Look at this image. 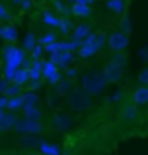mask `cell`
Masks as SVG:
<instances>
[{"mask_svg": "<svg viewBox=\"0 0 148 155\" xmlns=\"http://www.w3.org/2000/svg\"><path fill=\"white\" fill-rule=\"evenodd\" d=\"M126 66H127V54L124 51H120V52H117L113 58H110V59L106 61L105 68L101 71L105 82L106 84H115V82H119L120 78L124 77Z\"/></svg>", "mask_w": 148, "mask_h": 155, "instance_id": "1", "label": "cell"}, {"mask_svg": "<svg viewBox=\"0 0 148 155\" xmlns=\"http://www.w3.org/2000/svg\"><path fill=\"white\" fill-rule=\"evenodd\" d=\"M105 78L101 73H85L82 77V89H84L89 96H96L105 89Z\"/></svg>", "mask_w": 148, "mask_h": 155, "instance_id": "2", "label": "cell"}, {"mask_svg": "<svg viewBox=\"0 0 148 155\" xmlns=\"http://www.w3.org/2000/svg\"><path fill=\"white\" fill-rule=\"evenodd\" d=\"M4 59H5V66L7 68H19L23 64L25 58V51L18 45H7L4 49Z\"/></svg>", "mask_w": 148, "mask_h": 155, "instance_id": "3", "label": "cell"}, {"mask_svg": "<svg viewBox=\"0 0 148 155\" xmlns=\"http://www.w3.org/2000/svg\"><path fill=\"white\" fill-rule=\"evenodd\" d=\"M108 40V47L115 52H120V51H126L127 45H129V35L124 33V31H113L110 33V37L106 38Z\"/></svg>", "mask_w": 148, "mask_h": 155, "instance_id": "4", "label": "cell"}, {"mask_svg": "<svg viewBox=\"0 0 148 155\" xmlns=\"http://www.w3.org/2000/svg\"><path fill=\"white\" fill-rule=\"evenodd\" d=\"M68 103L73 110H85L89 103H91V96L82 89V91H73L70 92V98H68Z\"/></svg>", "mask_w": 148, "mask_h": 155, "instance_id": "5", "label": "cell"}, {"mask_svg": "<svg viewBox=\"0 0 148 155\" xmlns=\"http://www.w3.org/2000/svg\"><path fill=\"white\" fill-rule=\"evenodd\" d=\"M42 77L49 84H59L61 73H59V68L52 61H42Z\"/></svg>", "mask_w": 148, "mask_h": 155, "instance_id": "6", "label": "cell"}, {"mask_svg": "<svg viewBox=\"0 0 148 155\" xmlns=\"http://www.w3.org/2000/svg\"><path fill=\"white\" fill-rule=\"evenodd\" d=\"M120 119L124 124H134L140 120V108L134 105H126L122 108V113H120Z\"/></svg>", "mask_w": 148, "mask_h": 155, "instance_id": "7", "label": "cell"}, {"mask_svg": "<svg viewBox=\"0 0 148 155\" xmlns=\"http://www.w3.org/2000/svg\"><path fill=\"white\" fill-rule=\"evenodd\" d=\"M49 61H52L58 68L66 66L68 63L73 61V52H70V51H56V52H51Z\"/></svg>", "mask_w": 148, "mask_h": 155, "instance_id": "8", "label": "cell"}, {"mask_svg": "<svg viewBox=\"0 0 148 155\" xmlns=\"http://www.w3.org/2000/svg\"><path fill=\"white\" fill-rule=\"evenodd\" d=\"M131 98H133V103L136 106H145L148 103V87L146 85H140L138 89H134Z\"/></svg>", "mask_w": 148, "mask_h": 155, "instance_id": "9", "label": "cell"}, {"mask_svg": "<svg viewBox=\"0 0 148 155\" xmlns=\"http://www.w3.org/2000/svg\"><path fill=\"white\" fill-rule=\"evenodd\" d=\"M0 38L5 40V42H16V40H18V28H16L14 25H5V26H2Z\"/></svg>", "mask_w": 148, "mask_h": 155, "instance_id": "10", "label": "cell"}, {"mask_svg": "<svg viewBox=\"0 0 148 155\" xmlns=\"http://www.w3.org/2000/svg\"><path fill=\"white\" fill-rule=\"evenodd\" d=\"M52 126L56 127L58 131H66V129L71 126V120H70L68 115L58 113V115H54V119H52Z\"/></svg>", "mask_w": 148, "mask_h": 155, "instance_id": "11", "label": "cell"}, {"mask_svg": "<svg viewBox=\"0 0 148 155\" xmlns=\"http://www.w3.org/2000/svg\"><path fill=\"white\" fill-rule=\"evenodd\" d=\"M42 133H44V126H42L40 120L38 119H26V134L37 136V134H42Z\"/></svg>", "mask_w": 148, "mask_h": 155, "instance_id": "12", "label": "cell"}, {"mask_svg": "<svg viewBox=\"0 0 148 155\" xmlns=\"http://www.w3.org/2000/svg\"><path fill=\"white\" fill-rule=\"evenodd\" d=\"M23 108V98H21V92L19 94H16V96H11L7 98V103H5V110L7 112H19Z\"/></svg>", "mask_w": 148, "mask_h": 155, "instance_id": "13", "label": "cell"}, {"mask_svg": "<svg viewBox=\"0 0 148 155\" xmlns=\"http://www.w3.org/2000/svg\"><path fill=\"white\" fill-rule=\"evenodd\" d=\"M23 117L26 119H38L42 120V110L37 105H23Z\"/></svg>", "mask_w": 148, "mask_h": 155, "instance_id": "14", "label": "cell"}, {"mask_svg": "<svg viewBox=\"0 0 148 155\" xmlns=\"http://www.w3.org/2000/svg\"><path fill=\"white\" fill-rule=\"evenodd\" d=\"M91 33V28H89V25H78L73 28L71 31V40H77V42H82L85 37Z\"/></svg>", "mask_w": 148, "mask_h": 155, "instance_id": "15", "label": "cell"}, {"mask_svg": "<svg viewBox=\"0 0 148 155\" xmlns=\"http://www.w3.org/2000/svg\"><path fill=\"white\" fill-rule=\"evenodd\" d=\"M70 12L73 16H77V18H87V16H91V5H84V4H73L70 9Z\"/></svg>", "mask_w": 148, "mask_h": 155, "instance_id": "16", "label": "cell"}, {"mask_svg": "<svg viewBox=\"0 0 148 155\" xmlns=\"http://www.w3.org/2000/svg\"><path fill=\"white\" fill-rule=\"evenodd\" d=\"M106 7H108V11H112L113 14H124V11H126V0H108Z\"/></svg>", "mask_w": 148, "mask_h": 155, "instance_id": "17", "label": "cell"}, {"mask_svg": "<svg viewBox=\"0 0 148 155\" xmlns=\"http://www.w3.org/2000/svg\"><path fill=\"white\" fill-rule=\"evenodd\" d=\"M38 150H40L42 155H61L59 148H58L56 145H52V143H47V141H40Z\"/></svg>", "mask_w": 148, "mask_h": 155, "instance_id": "18", "label": "cell"}, {"mask_svg": "<svg viewBox=\"0 0 148 155\" xmlns=\"http://www.w3.org/2000/svg\"><path fill=\"white\" fill-rule=\"evenodd\" d=\"M11 82H16V84L19 85H25L30 82V77H28V68H18L14 73V77H12V80Z\"/></svg>", "mask_w": 148, "mask_h": 155, "instance_id": "19", "label": "cell"}, {"mask_svg": "<svg viewBox=\"0 0 148 155\" xmlns=\"http://www.w3.org/2000/svg\"><path fill=\"white\" fill-rule=\"evenodd\" d=\"M35 44H37V37H35V33H31V31H30V33H26L25 38H23V47H21V49L25 51V52H30L31 47H33Z\"/></svg>", "mask_w": 148, "mask_h": 155, "instance_id": "20", "label": "cell"}, {"mask_svg": "<svg viewBox=\"0 0 148 155\" xmlns=\"http://www.w3.org/2000/svg\"><path fill=\"white\" fill-rule=\"evenodd\" d=\"M42 21H44V25H47L51 28H58V26H59V18L54 16L52 12H44Z\"/></svg>", "mask_w": 148, "mask_h": 155, "instance_id": "21", "label": "cell"}, {"mask_svg": "<svg viewBox=\"0 0 148 155\" xmlns=\"http://www.w3.org/2000/svg\"><path fill=\"white\" fill-rule=\"evenodd\" d=\"M21 98H23V105H38V94H35L33 91L21 94Z\"/></svg>", "mask_w": 148, "mask_h": 155, "instance_id": "22", "label": "cell"}, {"mask_svg": "<svg viewBox=\"0 0 148 155\" xmlns=\"http://www.w3.org/2000/svg\"><path fill=\"white\" fill-rule=\"evenodd\" d=\"M19 92H21V85L16 84V82H9L7 89L4 92V96H5V98H11V96H16V94H19Z\"/></svg>", "mask_w": 148, "mask_h": 155, "instance_id": "23", "label": "cell"}, {"mask_svg": "<svg viewBox=\"0 0 148 155\" xmlns=\"http://www.w3.org/2000/svg\"><path fill=\"white\" fill-rule=\"evenodd\" d=\"M54 40H58V35L54 33V31H49V33H45V35H42L37 42L38 44H42V45H47V44L51 42H54Z\"/></svg>", "mask_w": 148, "mask_h": 155, "instance_id": "24", "label": "cell"}, {"mask_svg": "<svg viewBox=\"0 0 148 155\" xmlns=\"http://www.w3.org/2000/svg\"><path fill=\"white\" fill-rule=\"evenodd\" d=\"M30 52H31V58H33V59H40V58H42V54H44V45L37 42L35 45L31 47V51H30Z\"/></svg>", "mask_w": 148, "mask_h": 155, "instance_id": "25", "label": "cell"}, {"mask_svg": "<svg viewBox=\"0 0 148 155\" xmlns=\"http://www.w3.org/2000/svg\"><path fill=\"white\" fill-rule=\"evenodd\" d=\"M120 31H124V33H131V19H129V16H124L122 18V21H120Z\"/></svg>", "mask_w": 148, "mask_h": 155, "instance_id": "26", "label": "cell"}, {"mask_svg": "<svg viewBox=\"0 0 148 155\" xmlns=\"http://www.w3.org/2000/svg\"><path fill=\"white\" fill-rule=\"evenodd\" d=\"M70 25L71 23L68 21V19H59V26H58V28L61 30L63 35H68V33H70Z\"/></svg>", "mask_w": 148, "mask_h": 155, "instance_id": "27", "label": "cell"}, {"mask_svg": "<svg viewBox=\"0 0 148 155\" xmlns=\"http://www.w3.org/2000/svg\"><path fill=\"white\" fill-rule=\"evenodd\" d=\"M56 51H59V42L58 40H54V42L47 44V45H44V52H56Z\"/></svg>", "mask_w": 148, "mask_h": 155, "instance_id": "28", "label": "cell"}, {"mask_svg": "<svg viewBox=\"0 0 148 155\" xmlns=\"http://www.w3.org/2000/svg\"><path fill=\"white\" fill-rule=\"evenodd\" d=\"M138 80H140L141 85H146L148 84V68L145 66L143 70L140 71V75H138Z\"/></svg>", "mask_w": 148, "mask_h": 155, "instance_id": "29", "label": "cell"}, {"mask_svg": "<svg viewBox=\"0 0 148 155\" xmlns=\"http://www.w3.org/2000/svg\"><path fill=\"white\" fill-rule=\"evenodd\" d=\"M7 19H11V12L5 5H0V21H7Z\"/></svg>", "mask_w": 148, "mask_h": 155, "instance_id": "30", "label": "cell"}, {"mask_svg": "<svg viewBox=\"0 0 148 155\" xmlns=\"http://www.w3.org/2000/svg\"><path fill=\"white\" fill-rule=\"evenodd\" d=\"M9 85V80L5 77H0V94H4L5 92V89H7Z\"/></svg>", "mask_w": 148, "mask_h": 155, "instance_id": "31", "label": "cell"}, {"mask_svg": "<svg viewBox=\"0 0 148 155\" xmlns=\"http://www.w3.org/2000/svg\"><path fill=\"white\" fill-rule=\"evenodd\" d=\"M68 89H70V82H61V84L58 85V91L59 92H63V91L66 92Z\"/></svg>", "mask_w": 148, "mask_h": 155, "instance_id": "32", "label": "cell"}, {"mask_svg": "<svg viewBox=\"0 0 148 155\" xmlns=\"http://www.w3.org/2000/svg\"><path fill=\"white\" fill-rule=\"evenodd\" d=\"M21 9L23 11H30V9H31V0H23L21 2Z\"/></svg>", "mask_w": 148, "mask_h": 155, "instance_id": "33", "label": "cell"}, {"mask_svg": "<svg viewBox=\"0 0 148 155\" xmlns=\"http://www.w3.org/2000/svg\"><path fill=\"white\" fill-rule=\"evenodd\" d=\"M75 2H77V4H84V5H91L96 0H73V4H75Z\"/></svg>", "mask_w": 148, "mask_h": 155, "instance_id": "34", "label": "cell"}, {"mask_svg": "<svg viewBox=\"0 0 148 155\" xmlns=\"http://www.w3.org/2000/svg\"><path fill=\"white\" fill-rule=\"evenodd\" d=\"M66 75H68V78H73V77H77V70H75V68H70V70L66 71Z\"/></svg>", "mask_w": 148, "mask_h": 155, "instance_id": "35", "label": "cell"}, {"mask_svg": "<svg viewBox=\"0 0 148 155\" xmlns=\"http://www.w3.org/2000/svg\"><path fill=\"white\" fill-rule=\"evenodd\" d=\"M5 103H7V98L4 94H0V108H5Z\"/></svg>", "mask_w": 148, "mask_h": 155, "instance_id": "36", "label": "cell"}, {"mask_svg": "<svg viewBox=\"0 0 148 155\" xmlns=\"http://www.w3.org/2000/svg\"><path fill=\"white\" fill-rule=\"evenodd\" d=\"M54 5H56L58 9H61V11H63V12H66V9L63 7V4H61V2H59V0H56V2H54Z\"/></svg>", "mask_w": 148, "mask_h": 155, "instance_id": "37", "label": "cell"}, {"mask_svg": "<svg viewBox=\"0 0 148 155\" xmlns=\"http://www.w3.org/2000/svg\"><path fill=\"white\" fill-rule=\"evenodd\" d=\"M141 59H146V47L141 49Z\"/></svg>", "mask_w": 148, "mask_h": 155, "instance_id": "38", "label": "cell"}, {"mask_svg": "<svg viewBox=\"0 0 148 155\" xmlns=\"http://www.w3.org/2000/svg\"><path fill=\"white\" fill-rule=\"evenodd\" d=\"M12 2H14V4H18V5H21V2H23V0H12Z\"/></svg>", "mask_w": 148, "mask_h": 155, "instance_id": "39", "label": "cell"}, {"mask_svg": "<svg viewBox=\"0 0 148 155\" xmlns=\"http://www.w3.org/2000/svg\"><path fill=\"white\" fill-rule=\"evenodd\" d=\"M31 155H42V153H31Z\"/></svg>", "mask_w": 148, "mask_h": 155, "instance_id": "40", "label": "cell"}, {"mask_svg": "<svg viewBox=\"0 0 148 155\" xmlns=\"http://www.w3.org/2000/svg\"><path fill=\"white\" fill-rule=\"evenodd\" d=\"M0 31H2V26H0Z\"/></svg>", "mask_w": 148, "mask_h": 155, "instance_id": "41", "label": "cell"}]
</instances>
